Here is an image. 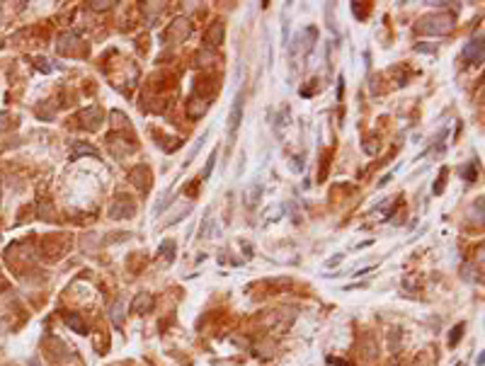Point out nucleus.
<instances>
[{"instance_id": "f257e3e1", "label": "nucleus", "mask_w": 485, "mask_h": 366, "mask_svg": "<svg viewBox=\"0 0 485 366\" xmlns=\"http://www.w3.org/2000/svg\"><path fill=\"white\" fill-rule=\"evenodd\" d=\"M454 27V15L449 12H439V15H427V17L420 19V29L422 34H449Z\"/></svg>"}, {"instance_id": "423d86ee", "label": "nucleus", "mask_w": 485, "mask_h": 366, "mask_svg": "<svg viewBox=\"0 0 485 366\" xmlns=\"http://www.w3.org/2000/svg\"><path fill=\"white\" fill-rule=\"evenodd\" d=\"M80 121L85 128H90V131H95V128H100V121H102V112L97 110V107H90V110L80 112Z\"/></svg>"}, {"instance_id": "b1692460", "label": "nucleus", "mask_w": 485, "mask_h": 366, "mask_svg": "<svg viewBox=\"0 0 485 366\" xmlns=\"http://www.w3.org/2000/svg\"><path fill=\"white\" fill-rule=\"evenodd\" d=\"M338 262H342V255H335V257H332V260L328 262V267H335Z\"/></svg>"}, {"instance_id": "f8f14e48", "label": "nucleus", "mask_w": 485, "mask_h": 366, "mask_svg": "<svg viewBox=\"0 0 485 366\" xmlns=\"http://www.w3.org/2000/svg\"><path fill=\"white\" fill-rule=\"evenodd\" d=\"M153 308V298L148 296V293H141V296H136V301H134V308L131 311L134 313H146Z\"/></svg>"}, {"instance_id": "f3484780", "label": "nucleus", "mask_w": 485, "mask_h": 366, "mask_svg": "<svg viewBox=\"0 0 485 366\" xmlns=\"http://www.w3.org/2000/svg\"><path fill=\"white\" fill-rule=\"evenodd\" d=\"M88 5H90L92 10H97V12H100V10H110L112 5H114V0H90Z\"/></svg>"}, {"instance_id": "6e6552de", "label": "nucleus", "mask_w": 485, "mask_h": 366, "mask_svg": "<svg viewBox=\"0 0 485 366\" xmlns=\"http://www.w3.org/2000/svg\"><path fill=\"white\" fill-rule=\"evenodd\" d=\"M187 34H189V22H187V19H175L173 27L165 32V37H167V39H175V41L184 39Z\"/></svg>"}, {"instance_id": "1a4fd4ad", "label": "nucleus", "mask_w": 485, "mask_h": 366, "mask_svg": "<svg viewBox=\"0 0 485 366\" xmlns=\"http://www.w3.org/2000/svg\"><path fill=\"white\" fill-rule=\"evenodd\" d=\"M80 41V37H78V32H66V34H61L58 37V51L61 54H73V46Z\"/></svg>"}, {"instance_id": "0eeeda50", "label": "nucleus", "mask_w": 485, "mask_h": 366, "mask_svg": "<svg viewBox=\"0 0 485 366\" xmlns=\"http://www.w3.org/2000/svg\"><path fill=\"white\" fill-rule=\"evenodd\" d=\"M80 156H92V158H97L100 153H97V148L90 146V143H82V141H73V143H71V160H78Z\"/></svg>"}, {"instance_id": "f03ea898", "label": "nucleus", "mask_w": 485, "mask_h": 366, "mask_svg": "<svg viewBox=\"0 0 485 366\" xmlns=\"http://www.w3.org/2000/svg\"><path fill=\"white\" fill-rule=\"evenodd\" d=\"M240 121H243V95L238 92L236 100H233V107H230V114H228V143L230 146H233V141H236Z\"/></svg>"}, {"instance_id": "2eb2a0df", "label": "nucleus", "mask_w": 485, "mask_h": 366, "mask_svg": "<svg viewBox=\"0 0 485 366\" xmlns=\"http://www.w3.org/2000/svg\"><path fill=\"white\" fill-rule=\"evenodd\" d=\"M260 194H262V184L255 182L252 187H250V189H247V197H245V199H247V206H255L257 199H260Z\"/></svg>"}, {"instance_id": "9b49d317", "label": "nucleus", "mask_w": 485, "mask_h": 366, "mask_svg": "<svg viewBox=\"0 0 485 366\" xmlns=\"http://www.w3.org/2000/svg\"><path fill=\"white\" fill-rule=\"evenodd\" d=\"M206 107H209V102H206V100L192 97V100L187 102V117H189V119H199L204 112H206Z\"/></svg>"}, {"instance_id": "20e7f679", "label": "nucleus", "mask_w": 485, "mask_h": 366, "mask_svg": "<svg viewBox=\"0 0 485 366\" xmlns=\"http://www.w3.org/2000/svg\"><path fill=\"white\" fill-rule=\"evenodd\" d=\"M136 213V204L131 202V199H124V197H119L117 202H114V206L110 209V216L112 219H131Z\"/></svg>"}, {"instance_id": "412c9836", "label": "nucleus", "mask_w": 485, "mask_h": 366, "mask_svg": "<svg viewBox=\"0 0 485 366\" xmlns=\"http://www.w3.org/2000/svg\"><path fill=\"white\" fill-rule=\"evenodd\" d=\"M51 213H54V211H51V206H49V204H41V209H39V216L46 221V216H51Z\"/></svg>"}, {"instance_id": "393cba45", "label": "nucleus", "mask_w": 485, "mask_h": 366, "mask_svg": "<svg viewBox=\"0 0 485 366\" xmlns=\"http://www.w3.org/2000/svg\"><path fill=\"white\" fill-rule=\"evenodd\" d=\"M0 192H3V180H0Z\"/></svg>"}, {"instance_id": "4be33fe9", "label": "nucleus", "mask_w": 485, "mask_h": 366, "mask_svg": "<svg viewBox=\"0 0 485 366\" xmlns=\"http://www.w3.org/2000/svg\"><path fill=\"white\" fill-rule=\"evenodd\" d=\"M37 63H39V71H44V73H49V71H51V66H46L44 58H39Z\"/></svg>"}, {"instance_id": "39448f33", "label": "nucleus", "mask_w": 485, "mask_h": 366, "mask_svg": "<svg viewBox=\"0 0 485 366\" xmlns=\"http://www.w3.org/2000/svg\"><path fill=\"white\" fill-rule=\"evenodd\" d=\"M131 182L136 184L138 189H148L151 187V173H148L146 165H136L131 170Z\"/></svg>"}, {"instance_id": "ddd939ff", "label": "nucleus", "mask_w": 485, "mask_h": 366, "mask_svg": "<svg viewBox=\"0 0 485 366\" xmlns=\"http://www.w3.org/2000/svg\"><path fill=\"white\" fill-rule=\"evenodd\" d=\"M66 325H68L71 330H75L78 335H88V328L82 325L80 315H66Z\"/></svg>"}, {"instance_id": "7ed1b4c3", "label": "nucleus", "mask_w": 485, "mask_h": 366, "mask_svg": "<svg viewBox=\"0 0 485 366\" xmlns=\"http://www.w3.org/2000/svg\"><path fill=\"white\" fill-rule=\"evenodd\" d=\"M463 61L466 63H483V37L471 39L466 46H463Z\"/></svg>"}, {"instance_id": "6ab92c4d", "label": "nucleus", "mask_w": 485, "mask_h": 366, "mask_svg": "<svg viewBox=\"0 0 485 366\" xmlns=\"http://www.w3.org/2000/svg\"><path fill=\"white\" fill-rule=\"evenodd\" d=\"M214 163H216V150L209 156V160H206V167H204V173H202V180H209V175H211V170H214Z\"/></svg>"}, {"instance_id": "aec40b11", "label": "nucleus", "mask_w": 485, "mask_h": 366, "mask_svg": "<svg viewBox=\"0 0 485 366\" xmlns=\"http://www.w3.org/2000/svg\"><path fill=\"white\" fill-rule=\"evenodd\" d=\"M463 328H466V325L461 322L458 328H454V330H451V337H449V345H451V347H454V345H456L458 339H461V332H463Z\"/></svg>"}, {"instance_id": "9d476101", "label": "nucleus", "mask_w": 485, "mask_h": 366, "mask_svg": "<svg viewBox=\"0 0 485 366\" xmlns=\"http://www.w3.org/2000/svg\"><path fill=\"white\" fill-rule=\"evenodd\" d=\"M223 34H226L223 25H221V22H214V25L209 27V32H206V44L214 46V49H216V46H221V44H223Z\"/></svg>"}, {"instance_id": "dca6fc26", "label": "nucleus", "mask_w": 485, "mask_h": 366, "mask_svg": "<svg viewBox=\"0 0 485 366\" xmlns=\"http://www.w3.org/2000/svg\"><path fill=\"white\" fill-rule=\"evenodd\" d=\"M160 255L165 257V262H167V265L173 262V260H175V243H173V240H165L163 245H160Z\"/></svg>"}, {"instance_id": "5701e85b", "label": "nucleus", "mask_w": 485, "mask_h": 366, "mask_svg": "<svg viewBox=\"0 0 485 366\" xmlns=\"http://www.w3.org/2000/svg\"><path fill=\"white\" fill-rule=\"evenodd\" d=\"M8 119H10V114H8V112H0V128L5 126V121H8Z\"/></svg>"}, {"instance_id": "4468645a", "label": "nucleus", "mask_w": 485, "mask_h": 366, "mask_svg": "<svg viewBox=\"0 0 485 366\" xmlns=\"http://www.w3.org/2000/svg\"><path fill=\"white\" fill-rule=\"evenodd\" d=\"M124 306H126V301H124V298H119V301L112 306L110 315H112V322H114V325H121V318H124Z\"/></svg>"}, {"instance_id": "a211bd4d", "label": "nucleus", "mask_w": 485, "mask_h": 366, "mask_svg": "<svg viewBox=\"0 0 485 366\" xmlns=\"http://www.w3.org/2000/svg\"><path fill=\"white\" fill-rule=\"evenodd\" d=\"M476 173H478V170H476V163H468L466 167L461 170V175H463V180H468V182H471V180H476Z\"/></svg>"}]
</instances>
